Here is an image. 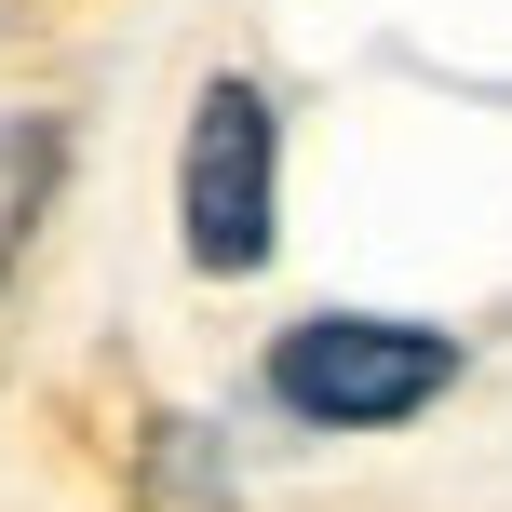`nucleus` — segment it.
I'll list each match as a JSON object with an SVG mask.
<instances>
[{
    "label": "nucleus",
    "mask_w": 512,
    "mask_h": 512,
    "mask_svg": "<svg viewBox=\"0 0 512 512\" xmlns=\"http://www.w3.org/2000/svg\"><path fill=\"white\" fill-rule=\"evenodd\" d=\"M176 243L203 283H243L283 243V108L243 68H216L189 95V149H176Z\"/></svg>",
    "instance_id": "f03ea898"
},
{
    "label": "nucleus",
    "mask_w": 512,
    "mask_h": 512,
    "mask_svg": "<svg viewBox=\"0 0 512 512\" xmlns=\"http://www.w3.org/2000/svg\"><path fill=\"white\" fill-rule=\"evenodd\" d=\"M54 176H68V122L54 108H0V283H14L27 230L54 216Z\"/></svg>",
    "instance_id": "7ed1b4c3"
},
{
    "label": "nucleus",
    "mask_w": 512,
    "mask_h": 512,
    "mask_svg": "<svg viewBox=\"0 0 512 512\" xmlns=\"http://www.w3.org/2000/svg\"><path fill=\"white\" fill-rule=\"evenodd\" d=\"M459 391V337L405 310H310L270 337V405L297 432H405Z\"/></svg>",
    "instance_id": "f257e3e1"
}]
</instances>
